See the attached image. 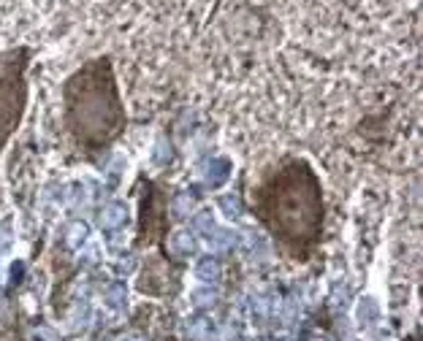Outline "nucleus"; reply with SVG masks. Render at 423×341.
I'll use <instances>...</instances> for the list:
<instances>
[{
  "mask_svg": "<svg viewBox=\"0 0 423 341\" xmlns=\"http://www.w3.org/2000/svg\"><path fill=\"white\" fill-rule=\"evenodd\" d=\"M226 179H228V163H223V160L212 163V174H206V185L220 187Z\"/></svg>",
  "mask_w": 423,
  "mask_h": 341,
  "instance_id": "nucleus-1",
  "label": "nucleus"
},
{
  "mask_svg": "<svg viewBox=\"0 0 423 341\" xmlns=\"http://www.w3.org/2000/svg\"><path fill=\"white\" fill-rule=\"evenodd\" d=\"M217 274H220L217 260H204V263L198 266V279L201 282H215L217 279Z\"/></svg>",
  "mask_w": 423,
  "mask_h": 341,
  "instance_id": "nucleus-2",
  "label": "nucleus"
},
{
  "mask_svg": "<svg viewBox=\"0 0 423 341\" xmlns=\"http://www.w3.org/2000/svg\"><path fill=\"white\" fill-rule=\"evenodd\" d=\"M123 219H125V209L123 206H111V209H106L103 225H120Z\"/></svg>",
  "mask_w": 423,
  "mask_h": 341,
  "instance_id": "nucleus-3",
  "label": "nucleus"
},
{
  "mask_svg": "<svg viewBox=\"0 0 423 341\" xmlns=\"http://www.w3.org/2000/svg\"><path fill=\"white\" fill-rule=\"evenodd\" d=\"M84 233H87V225H84V222H76V225H73V230H71V236H68L71 247H79V244L84 241Z\"/></svg>",
  "mask_w": 423,
  "mask_h": 341,
  "instance_id": "nucleus-4",
  "label": "nucleus"
},
{
  "mask_svg": "<svg viewBox=\"0 0 423 341\" xmlns=\"http://www.w3.org/2000/svg\"><path fill=\"white\" fill-rule=\"evenodd\" d=\"M220 209H228V217H239V201L233 198V195H228V198H223L220 201Z\"/></svg>",
  "mask_w": 423,
  "mask_h": 341,
  "instance_id": "nucleus-5",
  "label": "nucleus"
},
{
  "mask_svg": "<svg viewBox=\"0 0 423 341\" xmlns=\"http://www.w3.org/2000/svg\"><path fill=\"white\" fill-rule=\"evenodd\" d=\"M177 247L182 252H193V239L188 233H177Z\"/></svg>",
  "mask_w": 423,
  "mask_h": 341,
  "instance_id": "nucleus-6",
  "label": "nucleus"
},
{
  "mask_svg": "<svg viewBox=\"0 0 423 341\" xmlns=\"http://www.w3.org/2000/svg\"><path fill=\"white\" fill-rule=\"evenodd\" d=\"M130 341H141V339H130Z\"/></svg>",
  "mask_w": 423,
  "mask_h": 341,
  "instance_id": "nucleus-7",
  "label": "nucleus"
}]
</instances>
